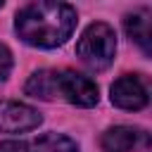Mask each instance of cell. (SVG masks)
<instances>
[{"label": "cell", "mask_w": 152, "mask_h": 152, "mask_svg": "<svg viewBox=\"0 0 152 152\" xmlns=\"http://www.w3.org/2000/svg\"><path fill=\"white\" fill-rule=\"evenodd\" d=\"M112 104H116L119 109H142L147 104V88L142 86V81L133 74H126L121 78H116L112 83Z\"/></svg>", "instance_id": "obj_5"}, {"label": "cell", "mask_w": 152, "mask_h": 152, "mask_svg": "<svg viewBox=\"0 0 152 152\" xmlns=\"http://www.w3.org/2000/svg\"><path fill=\"white\" fill-rule=\"evenodd\" d=\"M40 114L21 102H12L5 100L0 102V133H24V131H33L40 124Z\"/></svg>", "instance_id": "obj_4"}, {"label": "cell", "mask_w": 152, "mask_h": 152, "mask_svg": "<svg viewBox=\"0 0 152 152\" xmlns=\"http://www.w3.org/2000/svg\"><path fill=\"white\" fill-rule=\"evenodd\" d=\"M124 26H126L128 38H131V40H135V43L142 48V52H145V55H150V50H152V43H150V38H152V28H150V12H147V10H138V12L128 14V17L124 19Z\"/></svg>", "instance_id": "obj_7"}, {"label": "cell", "mask_w": 152, "mask_h": 152, "mask_svg": "<svg viewBox=\"0 0 152 152\" xmlns=\"http://www.w3.org/2000/svg\"><path fill=\"white\" fill-rule=\"evenodd\" d=\"M140 131H135L133 126H114L107 128L100 138V145L104 152H131L138 145Z\"/></svg>", "instance_id": "obj_6"}, {"label": "cell", "mask_w": 152, "mask_h": 152, "mask_svg": "<svg viewBox=\"0 0 152 152\" xmlns=\"http://www.w3.org/2000/svg\"><path fill=\"white\" fill-rule=\"evenodd\" d=\"M14 28L19 38L33 48H57L69 40L76 28V10L66 2H31L17 12Z\"/></svg>", "instance_id": "obj_1"}, {"label": "cell", "mask_w": 152, "mask_h": 152, "mask_svg": "<svg viewBox=\"0 0 152 152\" xmlns=\"http://www.w3.org/2000/svg\"><path fill=\"white\" fill-rule=\"evenodd\" d=\"M0 7H2V2H0Z\"/></svg>", "instance_id": "obj_11"}, {"label": "cell", "mask_w": 152, "mask_h": 152, "mask_svg": "<svg viewBox=\"0 0 152 152\" xmlns=\"http://www.w3.org/2000/svg\"><path fill=\"white\" fill-rule=\"evenodd\" d=\"M76 55L81 57V62L93 69V71H104L116 55V36L114 28L104 21H95L90 24L83 36L76 43Z\"/></svg>", "instance_id": "obj_3"}, {"label": "cell", "mask_w": 152, "mask_h": 152, "mask_svg": "<svg viewBox=\"0 0 152 152\" xmlns=\"http://www.w3.org/2000/svg\"><path fill=\"white\" fill-rule=\"evenodd\" d=\"M12 71V52L7 50V45L0 43V81H5Z\"/></svg>", "instance_id": "obj_9"}, {"label": "cell", "mask_w": 152, "mask_h": 152, "mask_svg": "<svg viewBox=\"0 0 152 152\" xmlns=\"http://www.w3.org/2000/svg\"><path fill=\"white\" fill-rule=\"evenodd\" d=\"M26 152H78V145L62 133H45L26 145Z\"/></svg>", "instance_id": "obj_8"}, {"label": "cell", "mask_w": 152, "mask_h": 152, "mask_svg": "<svg viewBox=\"0 0 152 152\" xmlns=\"http://www.w3.org/2000/svg\"><path fill=\"white\" fill-rule=\"evenodd\" d=\"M0 152H26V145L21 140H5L0 142Z\"/></svg>", "instance_id": "obj_10"}, {"label": "cell", "mask_w": 152, "mask_h": 152, "mask_svg": "<svg viewBox=\"0 0 152 152\" xmlns=\"http://www.w3.org/2000/svg\"><path fill=\"white\" fill-rule=\"evenodd\" d=\"M26 95L40 97V100H66L76 107H93L97 104V86L83 74L76 71H52V69H40L36 71L26 86Z\"/></svg>", "instance_id": "obj_2"}]
</instances>
